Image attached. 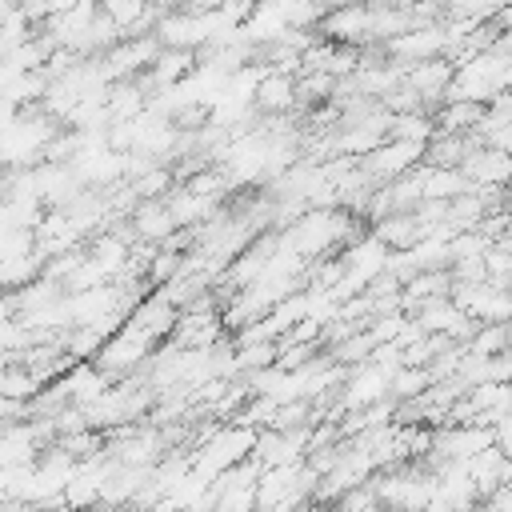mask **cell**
Returning <instances> with one entry per match:
<instances>
[{"mask_svg": "<svg viewBox=\"0 0 512 512\" xmlns=\"http://www.w3.org/2000/svg\"><path fill=\"white\" fill-rule=\"evenodd\" d=\"M420 156H424V140H392L388 148L380 144V148L368 156L364 172H368V176H400V172H408Z\"/></svg>", "mask_w": 512, "mask_h": 512, "instance_id": "1", "label": "cell"}, {"mask_svg": "<svg viewBox=\"0 0 512 512\" xmlns=\"http://www.w3.org/2000/svg\"><path fill=\"white\" fill-rule=\"evenodd\" d=\"M452 64H440V60H420L412 72H408V84L416 96L424 100H436V96H448V84H452Z\"/></svg>", "mask_w": 512, "mask_h": 512, "instance_id": "2", "label": "cell"}, {"mask_svg": "<svg viewBox=\"0 0 512 512\" xmlns=\"http://www.w3.org/2000/svg\"><path fill=\"white\" fill-rule=\"evenodd\" d=\"M460 172H464L468 180H480V184H496V180H508V176H512V152H504V148H492V152L468 156Z\"/></svg>", "mask_w": 512, "mask_h": 512, "instance_id": "3", "label": "cell"}, {"mask_svg": "<svg viewBox=\"0 0 512 512\" xmlns=\"http://www.w3.org/2000/svg\"><path fill=\"white\" fill-rule=\"evenodd\" d=\"M292 96H296V84H292L284 72H272V76H264V80L256 84V104H260V108H268V112L288 108V104H292Z\"/></svg>", "mask_w": 512, "mask_h": 512, "instance_id": "4", "label": "cell"}, {"mask_svg": "<svg viewBox=\"0 0 512 512\" xmlns=\"http://www.w3.org/2000/svg\"><path fill=\"white\" fill-rule=\"evenodd\" d=\"M484 120V108H480V100H448V108H444V116H440V124L448 128V132H460V128H476Z\"/></svg>", "mask_w": 512, "mask_h": 512, "instance_id": "5", "label": "cell"}, {"mask_svg": "<svg viewBox=\"0 0 512 512\" xmlns=\"http://www.w3.org/2000/svg\"><path fill=\"white\" fill-rule=\"evenodd\" d=\"M136 224H140V232L148 236V240H164L172 228H176V216H172V208H160V204H148V208H140V216H136Z\"/></svg>", "mask_w": 512, "mask_h": 512, "instance_id": "6", "label": "cell"}, {"mask_svg": "<svg viewBox=\"0 0 512 512\" xmlns=\"http://www.w3.org/2000/svg\"><path fill=\"white\" fill-rule=\"evenodd\" d=\"M180 268H184V256H176V252H160V256L152 260L148 276H152V280H172Z\"/></svg>", "mask_w": 512, "mask_h": 512, "instance_id": "7", "label": "cell"}, {"mask_svg": "<svg viewBox=\"0 0 512 512\" xmlns=\"http://www.w3.org/2000/svg\"><path fill=\"white\" fill-rule=\"evenodd\" d=\"M424 380H428V372H400V376H396V392H400V396H412V392L424 388Z\"/></svg>", "mask_w": 512, "mask_h": 512, "instance_id": "8", "label": "cell"}, {"mask_svg": "<svg viewBox=\"0 0 512 512\" xmlns=\"http://www.w3.org/2000/svg\"><path fill=\"white\" fill-rule=\"evenodd\" d=\"M136 188H140V196H156V192H164V188H168V176H164V172H148Z\"/></svg>", "mask_w": 512, "mask_h": 512, "instance_id": "9", "label": "cell"}, {"mask_svg": "<svg viewBox=\"0 0 512 512\" xmlns=\"http://www.w3.org/2000/svg\"><path fill=\"white\" fill-rule=\"evenodd\" d=\"M344 504H348V508H352V504H372V492H348Z\"/></svg>", "mask_w": 512, "mask_h": 512, "instance_id": "10", "label": "cell"}, {"mask_svg": "<svg viewBox=\"0 0 512 512\" xmlns=\"http://www.w3.org/2000/svg\"><path fill=\"white\" fill-rule=\"evenodd\" d=\"M136 132H140V128H136V124H128V140H136ZM112 140H116V144H124V132H116Z\"/></svg>", "mask_w": 512, "mask_h": 512, "instance_id": "11", "label": "cell"}, {"mask_svg": "<svg viewBox=\"0 0 512 512\" xmlns=\"http://www.w3.org/2000/svg\"><path fill=\"white\" fill-rule=\"evenodd\" d=\"M156 4H184V0H156Z\"/></svg>", "mask_w": 512, "mask_h": 512, "instance_id": "12", "label": "cell"}]
</instances>
